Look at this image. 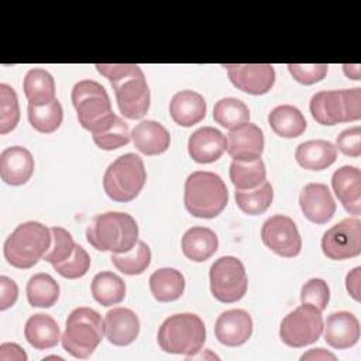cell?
Masks as SVG:
<instances>
[{
  "instance_id": "obj_47",
  "label": "cell",
  "mask_w": 361,
  "mask_h": 361,
  "mask_svg": "<svg viewBox=\"0 0 361 361\" xmlns=\"http://www.w3.org/2000/svg\"><path fill=\"white\" fill-rule=\"evenodd\" d=\"M361 268L355 267L354 269H351L347 276H345V288L347 292L350 293V296L360 302L361 300Z\"/></svg>"
},
{
  "instance_id": "obj_27",
  "label": "cell",
  "mask_w": 361,
  "mask_h": 361,
  "mask_svg": "<svg viewBox=\"0 0 361 361\" xmlns=\"http://www.w3.org/2000/svg\"><path fill=\"white\" fill-rule=\"evenodd\" d=\"M219 248V238L212 228L192 227L182 237V251L185 257L195 262L209 259Z\"/></svg>"
},
{
  "instance_id": "obj_45",
  "label": "cell",
  "mask_w": 361,
  "mask_h": 361,
  "mask_svg": "<svg viewBox=\"0 0 361 361\" xmlns=\"http://www.w3.org/2000/svg\"><path fill=\"white\" fill-rule=\"evenodd\" d=\"M18 298V286L17 283L6 276H0V310H7L11 307Z\"/></svg>"
},
{
  "instance_id": "obj_5",
  "label": "cell",
  "mask_w": 361,
  "mask_h": 361,
  "mask_svg": "<svg viewBox=\"0 0 361 361\" xmlns=\"http://www.w3.org/2000/svg\"><path fill=\"white\" fill-rule=\"evenodd\" d=\"M51 241V228L39 221H24L6 238L3 252L11 267L28 269L44 258Z\"/></svg>"
},
{
  "instance_id": "obj_34",
  "label": "cell",
  "mask_w": 361,
  "mask_h": 361,
  "mask_svg": "<svg viewBox=\"0 0 361 361\" xmlns=\"http://www.w3.org/2000/svg\"><path fill=\"white\" fill-rule=\"evenodd\" d=\"M274 200V188L265 180L259 186L248 190H235L238 209L248 216H258L268 210Z\"/></svg>"
},
{
  "instance_id": "obj_2",
  "label": "cell",
  "mask_w": 361,
  "mask_h": 361,
  "mask_svg": "<svg viewBox=\"0 0 361 361\" xmlns=\"http://www.w3.org/2000/svg\"><path fill=\"white\" fill-rule=\"evenodd\" d=\"M87 243L99 251L123 254L138 243V226L133 216L123 212L97 214L86 228Z\"/></svg>"
},
{
  "instance_id": "obj_35",
  "label": "cell",
  "mask_w": 361,
  "mask_h": 361,
  "mask_svg": "<svg viewBox=\"0 0 361 361\" xmlns=\"http://www.w3.org/2000/svg\"><path fill=\"white\" fill-rule=\"evenodd\" d=\"M27 114L32 128L42 134H51L56 131L63 120V109L58 99L44 106L28 104Z\"/></svg>"
},
{
  "instance_id": "obj_20",
  "label": "cell",
  "mask_w": 361,
  "mask_h": 361,
  "mask_svg": "<svg viewBox=\"0 0 361 361\" xmlns=\"http://www.w3.org/2000/svg\"><path fill=\"white\" fill-rule=\"evenodd\" d=\"M226 151V137L214 127L206 126L193 131L188 140V152L197 164H212Z\"/></svg>"
},
{
  "instance_id": "obj_12",
  "label": "cell",
  "mask_w": 361,
  "mask_h": 361,
  "mask_svg": "<svg viewBox=\"0 0 361 361\" xmlns=\"http://www.w3.org/2000/svg\"><path fill=\"white\" fill-rule=\"evenodd\" d=\"M322 251L333 261L350 259L361 252V220L347 217L324 231Z\"/></svg>"
},
{
  "instance_id": "obj_37",
  "label": "cell",
  "mask_w": 361,
  "mask_h": 361,
  "mask_svg": "<svg viewBox=\"0 0 361 361\" xmlns=\"http://www.w3.org/2000/svg\"><path fill=\"white\" fill-rule=\"evenodd\" d=\"M113 265L126 275H140L151 264V250L147 243L140 241L127 252L111 254Z\"/></svg>"
},
{
  "instance_id": "obj_26",
  "label": "cell",
  "mask_w": 361,
  "mask_h": 361,
  "mask_svg": "<svg viewBox=\"0 0 361 361\" xmlns=\"http://www.w3.org/2000/svg\"><path fill=\"white\" fill-rule=\"evenodd\" d=\"M24 336L30 345H32L35 350H48L58 344L61 331L52 316L35 313L25 322Z\"/></svg>"
},
{
  "instance_id": "obj_16",
  "label": "cell",
  "mask_w": 361,
  "mask_h": 361,
  "mask_svg": "<svg viewBox=\"0 0 361 361\" xmlns=\"http://www.w3.org/2000/svg\"><path fill=\"white\" fill-rule=\"evenodd\" d=\"M299 206L305 217L314 224H326L336 213V202L327 185L307 183L299 195Z\"/></svg>"
},
{
  "instance_id": "obj_21",
  "label": "cell",
  "mask_w": 361,
  "mask_h": 361,
  "mask_svg": "<svg viewBox=\"0 0 361 361\" xmlns=\"http://www.w3.org/2000/svg\"><path fill=\"white\" fill-rule=\"evenodd\" d=\"M331 186L343 207L358 216L361 213V171L353 165H344L334 171Z\"/></svg>"
},
{
  "instance_id": "obj_32",
  "label": "cell",
  "mask_w": 361,
  "mask_h": 361,
  "mask_svg": "<svg viewBox=\"0 0 361 361\" xmlns=\"http://www.w3.org/2000/svg\"><path fill=\"white\" fill-rule=\"evenodd\" d=\"M25 293L28 303L34 307H51L59 299V285L58 282L45 272L32 275L25 286Z\"/></svg>"
},
{
  "instance_id": "obj_44",
  "label": "cell",
  "mask_w": 361,
  "mask_h": 361,
  "mask_svg": "<svg viewBox=\"0 0 361 361\" xmlns=\"http://www.w3.org/2000/svg\"><path fill=\"white\" fill-rule=\"evenodd\" d=\"M336 148H338L344 155L358 158L361 155V128L354 126L343 130L336 140Z\"/></svg>"
},
{
  "instance_id": "obj_41",
  "label": "cell",
  "mask_w": 361,
  "mask_h": 361,
  "mask_svg": "<svg viewBox=\"0 0 361 361\" xmlns=\"http://www.w3.org/2000/svg\"><path fill=\"white\" fill-rule=\"evenodd\" d=\"M52 267L61 276L66 279H78L86 275V272L89 271L90 257L83 247L76 244L72 255L68 259L54 264Z\"/></svg>"
},
{
  "instance_id": "obj_36",
  "label": "cell",
  "mask_w": 361,
  "mask_h": 361,
  "mask_svg": "<svg viewBox=\"0 0 361 361\" xmlns=\"http://www.w3.org/2000/svg\"><path fill=\"white\" fill-rule=\"evenodd\" d=\"M213 118L221 127L231 130L250 121V110L243 100L224 97L216 102L213 107Z\"/></svg>"
},
{
  "instance_id": "obj_17",
  "label": "cell",
  "mask_w": 361,
  "mask_h": 361,
  "mask_svg": "<svg viewBox=\"0 0 361 361\" xmlns=\"http://www.w3.org/2000/svg\"><path fill=\"white\" fill-rule=\"evenodd\" d=\"M214 334L223 345L238 347L250 340L252 334V319L243 309L226 310L216 320Z\"/></svg>"
},
{
  "instance_id": "obj_49",
  "label": "cell",
  "mask_w": 361,
  "mask_h": 361,
  "mask_svg": "<svg viewBox=\"0 0 361 361\" xmlns=\"http://www.w3.org/2000/svg\"><path fill=\"white\" fill-rule=\"evenodd\" d=\"M343 69L350 79L360 80V65H343Z\"/></svg>"
},
{
  "instance_id": "obj_14",
  "label": "cell",
  "mask_w": 361,
  "mask_h": 361,
  "mask_svg": "<svg viewBox=\"0 0 361 361\" xmlns=\"http://www.w3.org/2000/svg\"><path fill=\"white\" fill-rule=\"evenodd\" d=\"M230 82L248 94H265L275 83V69L269 63H226Z\"/></svg>"
},
{
  "instance_id": "obj_40",
  "label": "cell",
  "mask_w": 361,
  "mask_h": 361,
  "mask_svg": "<svg viewBox=\"0 0 361 361\" xmlns=\"http://www.w3.org/2000/svg\"><path fill=\"white\" fill-rule=\"evenodd\" d=\"M92 137H93L94 144L100 149L113 151V149L127 145L131 140V133L128 130L127 123H124L120 117H117V120L109 130H106L100 134H94Z\"/></svg>"
},
{
  "instance_id": "obj_38",
  "label": "cell",
  "mask_w": 361,
  "mask_h": 361,
  "mask_svg": "<svg viewBox=\"0 0 361 361\" xmlns=\"http://www.w3.org/2000/svg\"><path fill=\"white\" fill-rule=\"evenodd\" d=\"M20 121V106L16 90L7 83H0V134L13 131Z\"/></svg>"
},
{
  "instance_id": "obj_46",
  "label": "cell",
  "mask_w": 361,
  "mask_h": 361,
  "mask_svg": "<svg viewBox=\"0 0 361 361\" xmlns=\"http://www.w3.org/2000/svg\"><path fill=\"white\" fill-rule=\"evenodd\" d=\"M25 351L16 343H3L0 345V361H27Z\"/></svg>"
},
{
  "instance_id": "obj_4",
  "label": "cell",
  "mask_w": 361,
  "mask_h": 361,
  "mask_svg": "<svg viewBox=\"0 0 361 361\" xmlns=\"http://www.w3.org/2000/svg\"><path fill=\"white\" fill-rule=\"evenodd\" d=\"M71 99L78 113L79 124L94 134L109 130L118 116L111 110V102L106 89L96 80L83 79L75 83Z\"/></svg>"
},
{
  "instance_id": "obj_15",
  "label": "cell",
  "mask_w": 361,
  "mask_h": 361,
  "mask_svg": "<svg viewBox=\"0 0 361 361\" xmlns=\"http://www.w3.org/2000/svg\"><path fill=\"white\" fill-rule=\"evenodd\" d=\"M226 151L233 161H254L264 152V133L254 123L231 128L226 137Z\"/></svg>"
},
{
  "instance_id": "obj_25",
  "label": "cell",
  "mask_w": 361,
  "mask_h": 361,
  "mask_svg": "<svg viewBox=\"0 0 361 361\" xmlns=\"http://www.w3.org/2000/svg\"><path fill=\"white\" fill-rule=\"evenodd\" d=\"M295 158L305 169L323 171L336 162L337 148L326 140H310L298 145Z\"/></svg>"
},
{
  "instance_id": "obj_23",
  "label": "cell",
  "mask_w": 361,
  "mask_h": 361,
  "mask_svg": "<svg viewBox=\"0 0 361 361\" xmlns=\"http://www.w3.org/2000/svg\"><path fill=\"white\" fill-rule=\"evenodd\" d=\"M134 147L144 155L152 157L165 152L171 144L169 131L155 120H142L131 131Z\"/></svg>"
},
{
  "instance_id": "obj_11",
  "label": "cell",
  "mask_w": 361,
  "mask_h": 361,
  "mask_svg": "<svg viewBox=\"0 0 361 361\" xmlns=\"http://www.w3.org/2000/svg\"><path fill=\"white\" fill-rule=\"evenodd\" d=\"M210 292L221 303H234L243 299L247 292L248 279L244 264L233 257L217 258L209 271Z\"/></svg>"
},
{
  "instance_id": "obj_13",
  "label": "cell",
  "mask_w": 361,
  "mask_h": 361,
  "mask_svg": "<svg viewBox=\"0 0 361 361\" xmlns=\"http://www.w3.org/2000/svg\"><path fill=\"white\" fill-rule=\"evenodd\" d=\"M262 243L275 254L293 258L302 250V238L295 221L285 214H274L261 228Z\"/></svg>"
},
{
  "instance_id": "obj_6",
  "label": "cell",
  "mask_w": 361,
  "mask_h": 361,
  "mask_svg": "<svg viewBox=\"0 0 361 361\" xmlns=\"http://www.w3.org/2000/svg\"><path fill=\"white\" fill-rule=\"evenodd\" d=\"M206 341L203 320L195 313H176L165 319L158 330V344L169 354H197Z\"/></svg>"
},
{
  "instance_id": "obj_18",
  "label": "cell",
  "mask_w": 361,
  "mask_h": 361,
  "mask_svg": "<svg viewBox=\"0 0 361 361\" xmlns=\"http://www.w3.org/2000/svg\"><path fill=\"white\" fill-rule=\"evenodd\" d=\"M323 330L326 343L336 350L350 348L360 338V322L351 312L345 310L329 314Z\"/></svg>"
},
{
  "instance_id": "obj_22",
  "label": "cell",
  "mask_w": 361,
  "mask_h": 361,
  "mask_svg": "<svg viewBox=\"0 0 361 361\" xmlns=\"http://www.w3.org/2000/svg\"><path fill=\"white\" fill-rule=\"evenodd\" d=\"M140 334L138 316L128 307H113L104 316V336L114 345H128Z\"/></svg>"
},
{
  "instance_id": "obj_29",
  "label": "cell",
  "mask_w": 361,
  "mask_h": 361,
  "mask_svg": "<svg viewBox=\"0 0 361 361\" xmlns=\"http://www.w3.org/2000/svg\"><path fill=\"white\" fill-rule=\"evenodd\" d=\"M149 290L158 302L178 300L185 290V276L175 268H159L149 276Z\"/></svg>"
},
{
  "instance_id": "obj_30",
  "label": "cell",
  "mask_w": 361,
  "mask_h": 361,
  "mask_svg": "<svg viewBox=\"0 0 361 361\" xmlns=\"http://www.w3.org/2000/svg\"><path fill=\"white\" fill-rule=\"evenodd\" d=\"M23 90L31 106H44L55 100V80L45 69H30L24 76Z\"/></svg>"
},
{
  "instance_id": "obj_31",
  "label": "cell",
  "mask_w": 361,
  "mask_h": 361,
  "mask_svg": "<svg viewBox=\"0 0 361 361\" xmlns=\"http://www.w3.org/2000/svg\"><path fill=\"white\" fill-rule=\"evenodd\" d=\"M93 299L102 306H113L120 303L126 296V283L114 272L102 271L94 275L90 283Z\"/></svg>"
},
{
  "instance_id": "obj_48",
  "label": "cell",
  "mask_w": 361,
  "mask_h": 361,
  "mask_svg": "<svg viewBox=\"0 0 361 361\" xmlns=\"http://www.w3.org/2000/svg\"><path fill=\"white\" fill-rule=\"evenodd\" d=\"M300 360H337V357L324 348H312L302 354Z\"/></svg>"
},
{
  "instance_id": "obj_42",
  "label": "cell",
  "mask_w": 361,
  "mask_h": 361,
  "mask_svg": "<svg viewBox=\"0 0 361 361\" xmlns=\"http://www.w3.org/2000/svg\"><path fill=\"white\" fill-rule=\"evenodd\" d=\"M330 300V289L324 279L312 278L302 285L300 289V302L309 303L317 307L319 310H324Z\"/></svg>"
},
{
  "instance_id": "obj_33",
  "label": "cell",
  "mask_w": 361,
  "mask_h": 361,
  "mask_svg": "<svg viewBox=\"0 0 361 361\" xmlns=\"http://www.w3.org/2000/svg\"><path fill=\"white\" fill-rule=\"evenodd\" d=\"M230 180L237 190H248L267 180L265 164L261 158L254 161H233L230 164Z\"/></svg>"
},
{
  "instance_id": "obj_10",
  "label": "cell",
  "mask_w": 361,
  "mask_h": 361,
  "mask_svg": "<svg viewBox=\"0 0 361 361\" xmlns=\"http://www.w3.org/2000/svg\"><path fill=\"white\" fill-rule=\"evenodd\" d=\"M322 310L309 303H302L289 312L281 322L279 337L293 348H302L316 343L323 333Z\"/></svg>"
},
{
  "instance_id": "obj_8",
  "label": "cell",
  "mask_w": 361,
  "mask_h": 361,
  "mask_svg": "<svg viewBox=\"0 0 361 361\" xmlns=\"http://www.w3.org/2000/svg\"><path fill=\"white\" fill-rule=\"evenodd\" d=\"M145 180L147 171L142 158L137 154L127 152L107 166L103 175V188L111 200L126 203L140 195Z\"/></svg>"
},
{
  "instance_id": "obj_9",
  "label": "cell",
  "mask_w": 361,
  "mask_h": 361,
  "mask_svg": "<svg viewBox=\"0 0 361 361\" xmlns=\"http://www.w3.org/2000/svg\"><path fill=\"white\" fill-rule=\"evenodd\" d=\"M312 117L322 126L358 121L361 118V89L323 90L312 96Z\"/></svg>"
},
{
  "instance_id": "obj_24",
  "label": "cell",
  "mask_w": 361,
  "mask_h": 361,
  "mask_svg": "<svg viewBox=\"0 0 361 361\" xmlns=\"http://www.w3.org/2000/svg\"><path fill=\"white\" fill-rule=\"evenodd\" d=\"M206 102L195 90H180L175 93L169 103L172 120L182 127H192L200 123L206 116Z\"/></svg>"
},
{
  "instance_id": "obj_19",
  "label": "cell",
  "mask_w": 361,
  "mask_h": 361,
  "mask_svg": "<svg viewBox=\"0 0 361 361\" xmlns=\"http://www.w3.org/2000/svg\"><path fill=\"white\" fill-rule=\"evenodd\" d=\"M34 173L32 154L20 145H13L0 154V176L7 185L20 186L27 183Z\"/></svg>"
},
{
  "instance_id": "obj_1",
  "label": "cell",
  "mask_w": 361,
  "mask_h": 361,
  "mask_svg": "<svg viewBox=\"0 0 361 361\" xmlns=\"http://www.w3.org/2000/svg\"><path fill=\"white\" fill-rule=\"evenodd\" d=\"M114 89L120 113L130 120L141 118L149 110V87L142 69L135 63H96Z\"/></svg>"
},
{
  "instance_id": "obj_43",
  "label": "cell",
  "mask_w": 361,
  "mask_h": 361,
  "mask_svg": "<svg viewBox=\"0 0 361 361\" xmlns=\"http://www.w3.org/2000/svg\"><path fill=\"white\" fill-rule=\"evenodd\" d=\"M329 66L326 63H289L288 71L293 79L302 85H313L324 79Z\"/></svg>"
},
{
  "instance_id": "obj_3",
  "label": "cell",
  "mask_w": 361,
  "mask_h": 361,
  "mask_svg": "<svg viewBox=\"0 0 361 361\" xmlns=\"http://www.w3.org/2000/svg\"><path fill=\"white\" fill-rule=\"evenodd\" d=\"M183 203L193 217L214 219L227 206L228 190L217 173L196 171L185 180Z\"/></svg>"
},
{
  "instance_id": "obj_39",
  "label": "cell",
  "mask_w": 361,
  "mask_h": 361,
  "mask_svg": "<svg viewBox=\"0 0 361 361\" xmlns=\"http://www.w3.org/2000/svg\"><path fill=\"white\" fill-rule=\"evenodd\" d=\"M51 235H52V241L47 254L44 255V259L54 265L68 259L72 255L76 244L73 241L72 234L63 227H59V226L51 227Z\"/></svg>"
},
{
  "instance_id": "obj_28",
  "label": "cell",
  "mask_w": 361,
  "mask_h": 361,
  "mask_svg": "<svg viewBox=\"0 0 361 361\" xmlns=\"http://www.w3.org/2000/svg\"><path fill=\"white\" fill-rule=\"evenodd\" d=\"M268 123L272 131L283 138H296L307 127L302 111L292 104H281L272 109L268 114Z\"/></svg>"
},
{
  "instance_id": "obj_7",
  "label": "cell",
  "mask_w": 361,
  "mask_h": 361,
  "mask_svg": "<svg viewBox=\"0 0 361 361\" xmlns=\"http://www.w3.org/2000/svg\"><path fill=\"white\" fill-rule=\"evenodd\" d=\"M104 336V320L92 307L73 309L65 323L61 337L62 347L75 358H87L100 344Z\"/></svg>"
}]
</instances>
